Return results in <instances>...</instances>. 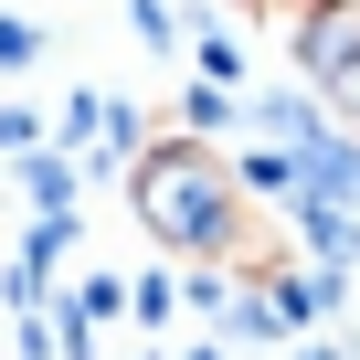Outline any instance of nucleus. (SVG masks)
<instances>
[{
    "instance_id": "obj_4",
    "label": "nucleus",
    "mask_w": 360,
    "mask_h": 360,
    "mask_svg": "<svg viewBox=\"0 0 360 360\" xmlns=\"http://www.w3.org/2000/svg\"><path fill=\"white\" fill-rule=\"evenodd\" d=\"M0 148H11V159L43 148V117H32V106H0Z\"/></svg>"
},
{
    "instance_id": "obj_3",
    "label": "nucleus",
    "mask_w": 360,
    "mask_h": 360,
    "mask_svg": "<svg viewBox=\"0 0 360 360\" xmlns=\"http://www.w3.org/2000/svg\"><path fill=\"white\" fill-rule=\"evenodd\" d=\"M22 180H32V202H43V212H75V159H53V148H22Z\"/></svg>"
},
{
    "instance_id": "obj_2",
    "label": "nucleus",
    "mask_w": 360,
    "mask_h": 360,
    "mask_svg": "<svg viewBox=\"0 0 360 360\" xmlns=\"http://www.w3.org/2000/svg\"><path fill=\"white\" fill-rule=\"evenodd\" d=\"M297 75H307V96L360 138V0H318V11L297 22Z\"/></svg>"
},
{
    "instance_id": "obj_1",
    "label": "nucleus",
    "mask_w": 360,
    "mask_h": 360,
    "mask_svg": "<svg viewBox=\"0 0 360 360\" xmlns=\"http://www.w3.org/2000/svg\"><path fill=\"white\" fill-rule=\"evenodd\" d=\"M127 202H138L148 244L180 255V265H212V276H244V286H276V276L297 265L286 233L255 212L244 169H233L212 138H148V148L127 159Z\"/></svg>"
}]
</instances>
